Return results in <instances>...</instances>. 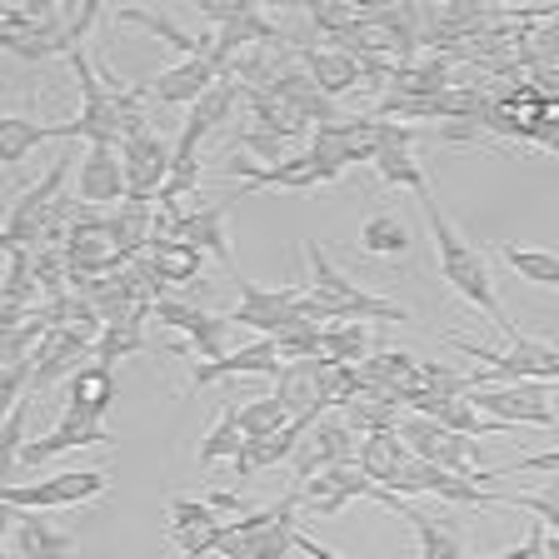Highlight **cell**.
Listing matches in <instances>:
<instances>
[{
	"label": "cell",
	"instance_id": "obj_1",
	"mask_svg": "<svg viewBox=\"0 0 559 559\" xmlns=\"http://www.w3.org/2000/svg\"><path fill=\"white\" fill-rule=\"evenodd\" d=\"M419 210H425V225H430V240H435V255H440V275L444 285H450L460 300H469L479 314H489L495 320V330L504 335V345H510L520 330H514L510 310L500 305V295H495V280H489V265H485V250H475V245L465 240V235L454 230L450 221H444L440 200L425 190V195H415Z\"/></svg>",
	"mask_w": 559,
	"mask_h": 559
},
{
	"label": "cell",
	"instance_id": "obj_2",
	"mask_svg": "<svg viewBox=\"0 0 559 559\" xmlns=\"http://www.w3.org/2000/svg\"><path fill=\"white\" fill-rule=\"evenodd\" d=\"M70 165H81V155H60V160H50V170L40 175L31 190L15 195L11 215H5V230H0V245H5V250H40V240H46V221H50V210L60 205V186H66Z\"/></svg>",
	"mask_w": 559,
	"mask_h": 559
},
{
	"label": "cell",
	"instance_id": "obj_3",
	"mask_svg": "<svg viewBox=\"0 0 559 559\" xmlns=\"http://www.w3.org/2000/svg\"><path fill=\"white\" fill-rule=\"evenodd\" d=\"M110 489V469H66V475L35 479V485H5L0 500L5 510H70V504H91Z\"/></svg>",
	"mask_w": 559,
	"mask_h": 559
},
{
	"label": "cell",
	"instance_id": "obj_4",
	"mask_svg": "<svg viewBox=\"0 0 559 559\" xmlns=\"http://www.w3.org/2000/svg\"><path fill=\"white\" fill-rule=\"evenodd\" d=\"M230 180H240V190H235L230 200H221V205H235L240 195H250V190H314V186H330V180H340L335 165L314 160L310 151L290 155V160L280 165H250V160H225L221 165Z\"/></svg>",
	"mask_w": 559,
	"mask_h": 559
},
{
	"label": "cell",
	"instance_id": "obj_5",
	"mask_svg": "<svg viewBox=\"0 0 559 559\" xmlns=\"http://www.w3.org/2000/svg\"><path fill=\"white\" fill-rule=\"evenodd\" d=\"M469 405L489 419L504 425H535V430H555V409H549V384L545 380H514V384H479L469 390Z\"/></svg>",
	"mask_w": 559,
	"mask_h": 559
},
{
	"label": "cell",
	"instance_id": "obj_6",
	"mask_svg": "<svg viewBox=\"0 0 559 559\" xmlns=\"http://www.w3.org/2000/svg\"><path fill=\"white\" fill-rule=\"evenodd\" d=\"M300 295L305 285H285V290H270V285H255V280L240 275V305L230 310V325L260 330V335L275 340L280 330H290L300 320Z\"/></svg>",
	"mask_w": 559,
	"mask_h": 559
},
{
	"label": "cell",
	"instance_id": "obj_7",
	"mask_svg": "<svg viewBox=\"0 0 559 559\" xmlns=\"http://www.w3.org/2000/svg\"><path fill=\"white\" fill-rule=\"evenodd\" d=\"M165 514H170V545L186 559L221 555V539L230 524L221 520V510L210 500H180V495H175V500L165 504Z\"/></svg>",
	"mask_w": 559,
	"mask_h": 559
},
{
	"label": "cell",
	"instance_id": "obj_8",
	"mask_svg": "<svg viewBox=\"0 0 559 559\" xmlns=\"http://www.w3.org/2000/svg\"><path fill=\"white\" fill-rule=\"evenodd\" d=\"M355 454H360V435L349 430L345 419L320 415L310 430H305V440H300L290 465H295V479H310L330 465H355Z\"/></svg>",
	"mask_w": 559,
	"mask_h": 559
},
{
	"label": "cell",
	"instance_id": "obj_9",
	"mask_svg": "<svg viewBox=\"0 0 559 559\" xmlns=\"http://www.w3.org/2000/svg\"><path fill=\"white\" fill-rule=\"evenodd\" d=\"M70 70H75V81H81V120H85V140L91 145H120V116L116 105H110V91H105L100 70H95V60L85 56V50H70Z\"/></svg>",
	"mask_w": 559,
	"mask_h": 559
},
{
	"label": "cell",
	"instance_id": "obj_10",
	"mask_svg": "<svg viewBox=\"0 0 559 559\" xmlns=\"http://www.w3.org/2000/svg\"><path fill=\"white\" fill-rule=\"evenodd\" d=\"M120 160H126V180H130V200H145L155 205L170 180V160H175V145H165L160 135H135L120 145Z\"/></svg>",
	"mask_w": 559,
	"mask_h": 559
},
{
	"label": "cell",
	"instance_id": "obj_11",
	"mask_svg": "<svg viewBox=\"0 0 559 559\" xmlns=\"http://www.w3.org/2000/svg\"><path fill=\"white\" fill-rule=\"evenodd\" d=\"M285 370V360H280V345L270 335H260V340H250V345H240V349H230L225 360H200V365H190V384L186 390H205V384H221V380H240V374H275Z\"/></svg>",
	"mask_w": 559,
	"mask_h": 559
},
{
	"label": "cell",
	"instance_id": "obj_12",
	"mask_svg": "<svg viewBox=\"0 0 559 559\" xmlns=\"http://www.w3.org/2000/svg\"><path fill=\"white\" fill-rule=\"evenodd\" d=\"M300 504H310V514L314 520H330V514H340L349 500H370V479H365V469L360 465H330V469H320V475H310V479H300Z\"/></svg>",
	"mask_w": 559,
	"mask_h": 559
},
{
	"label": "cell",
	"instance_id": "obj_13",
	"mask_svg": "<svg viewBox=\"0 0 559 559\" xmlns=\"http://www.w3.org/2000/svg\"><path fill=\"white\" fill-rule=\"evenodd\" d=\"M370 500H380L384 510H395L405 524H415V539H419V559H465V539H460V530H454L450 520H435V514H419L409 510L405 495H395V489H370Z\"/></svg>",
	"mask_w": 559,
	"mask_h": 559
},
{
	"label": "cell",
	"instance_id": "obj_14",
	"mask_svg": "<svg viewBox=\"0 0 559 559\" xmlns=\"http://www.w3.org/2000/svg\"><path fill=\"white\" fill-rule=\"evenodd\" d=\"M240 100H245V85L235 81V75H221V81H215L195 105H190L186 130H180V140H175V151H180V155H200V140H205L215 126H225V120L235 116V105H240Z\"/></svg>",
	"mask_w": 559,
	"mask_h": 559
},
{
	"label": "cell",
	"instance_id": "obj_15",
	"mask_svg": "<svg viewBox=\"0 0 559 559\" xmlns=\"http://www.w3.org/2000/svg\"><path fill=\"white\" fill-rule=\"evenodd\" d=\"M81 200L85 205H116V200H130L120 145H85V155H81Z\"/></svg>",
	"mask_w": 559,
	"mask_h": 559
},
{
	"label": "cell",
	"instance_id": "obj_16",
	"mask_svg": "<svg viewBox=\"0 0 559 559\" xmlns=\"http://www.w3.org/2000/svg\"><path fill=\"white\" fill-rule=\"evenodd\" d=\"M40 140H85V120H56V126H40V120H25V116H5L0 120V160L5 170L21 165L25 155L40 145Z\"/></svg>",
	"mask_w": 559,
	"mask_h": 559
},
{
	"label": "cell",
	"instance_id": "obj_17",
	"mask_svg": "<svg viewBox=\"0 0 559 559\" xmlns=\"http://www.w3.org/2000/svg\"><path fill=\"white\" fill-rule=\"evenodd\" d=\"M221 81V70L210 60H175L165 66L155 81H145V100H160V105H195L210 85Z\"/></svg>",
	"mask_w": 559,
	"mask_h": 559
},
{
	"label": "cell",
	"instance_id": "obj_18",
	"mask_svg": "<svg viewBox=\"0 0 559 559\" xmlns=\"http://www.w3.org/2000/svg\"><path fill=\"white\" fill-rule=\"evenodd\" d=\"M225 221H230V205H190L186 215H180V240L205 250V255H215L230 275H240V270H235V245H230Z\"/></svg>",
	"mask_w": 559,
	"mask_h": 559
},
{
	"label": "cell",
	"instance_id": "obj_19",
	"mask_svg": "<svg viewBox=\"0 0 559 559\" xmlns=\"http://www.w3.org/2000/svg\"><path fill=\"white\" fill-rule=\"evenodd\" d=\"M116 21L135 25V31H151L155 40L180 50V60H210V50H215V35H190L180 21H170V15H160V11H145V5H120Z\"/></svg>",
	"mask_w": 559,
	"mask_h": 559
},
{
	"label": "cell",
	"instance_id": "obj_20",
	"mask_svg": "<svg viewBox=\"0 0 559 559\" xmlns=\"http://www.w3.org/2000/svg\"><path fill=\"white\" fill-rule=\"evenodd\" d=\"M116 405V370L100 360L81 365V370L70 374V395H66V415L75 419H95L100 425L105 409Z\"/></svg>",
	"mask_w": 559,
	"mask_h": 559
},
{
	"label": "cell",
	"instance_id": "obj_21",
	"mask_svg": "<svg viewBox=\"0 0 559 559\" xmlns=\"http://www.w3.org/2000/svg\"><path fill=\"white\" fill-rule=\"evenodd\" d=\"M81 444H116V435L105 430V425H95V419H75V415H60L56 430H46L35 444H25L21 465H40V460H50V454H66V450H81Z\"/></svg>",
	"mask_w": 559,
	"mask_h": 559
},
{
	"label": "cell",
	"instance_id": "obj_22",
	"mask_svg": "<svg viewBox=\"0 0 559 559\" xmlns=\"http://www.w3.org/2000/svg\"><path fill=\"white\" fill-rule=\"evenodd\" d=\"M15 514V555L21 559H75V539L46 520L40 510H11Z\"/></svg>",
	"mask_w": 559,
	"mask_h": 559
},
{
	"label": "cell",
	"instance_id": "obj_23",
	"mask_svg": "<svg viewBox=\"0 0 559 559\" xmlns=\"http://www.w3.org/2000/svg\"><path fill=\"white\" fill-rule=\"evenodd\" d=\"M415 460L409 454V444L395 435H360V454H355V465L365 469V479L380 489H395V479L405 475V465Z\"/></svg>",
	"mask_w": 559,
	"mask_h": 559
},
{
	"label": "cell",
	"instance_id": "obj_24",
	"mask_svg": "<svg viewBox=\"0 0 559 559\" xmlns=\"http://www.w3.org/2000/svg\"><path fill=\"white\" fill-rule=\"evenodd\" d=\"M300 60L310 66V75H314V85L330 95V100H340V95H349L355 85L365 81L360 75V60L355 56H345V50H300Z\"/></svg>",
	"mask_w": 559,
	"mask_h": 559
},
{
	"label": "cell",
	"instance_id": "obj_25",
	"mask_svg": "<svg viewBox=\"0 0 559 559\" xmlns=\"http://www.w3.org/2000/svg\"><path fill=\"white\" fill-rule=\"evenodd\" d=\"M145 320H155V305H140L130 320H120V325H105L100 340H95V360L116 370L120 360L140 355V349H145Z\"/></svg>",
	"mask_w": 559,
	"mask_h": 559
},
{
	"label": "cell",
	"instance_id": "obj_26",
	"mask_svg": "<svg viewBox=\"0 0 559 559\" xmlns=\"http://www.w3.org/2000/svg\"><path fill=\"white\" fill-rule=\"evenodd\" d=\"M110 235H116V250L120 260H135L151 250V235H155V205H145V200H126V210H116L110 215Z\"/></svg>",
	"mask_w": 559,
	"mask_h": 559
},
{
	"label": "cell",
	"instance_id": "obj_27",
	"mask_svg": "<svg viewBox=\"0 0 559 559\" xmlns=\"http://www.w3.org/2000/svg\"><path fill=\"white\" fill-rule=\"evenodd\" d=\"M504 265L524 280V285H539V290H559V255L555 250H539V245H520V240H504L500 245Z\"/></svg>",
	"mask_w": 559,
	"mask_h": 559
},
{
	"label": "cell",
	"instance_id": "obj_28",
	"mask_svg": "<svg viewBox=\"0 0 559 559\" xmlns=\"http://www.w3.org/2000/svg\"><path fill=\"white\" fill-rule=\"evenodd\" d=\"M245 444V430H240V400H221V419H215V430L200 440L195 450V465L210 469V465H221V460H235Z\"/></svg>",
	"mask_w": 559,
	"mask_h": 559
},
{
	"label": "cell",
	"instance_id": "obj_29",
	"mask_svg": "<svg viewBox=\"0 0 559 559\" xmlns=\"http://www.w3.org/2000/svg\"><path fill=\"white\" fill-rule=\"evenodd\" d=\"M245 105H250V116H255V126H265V130H275L280 140H295V135H305V116L300 110H295L290 100H280L275 91H265V85H260V91H245Z\"/></svg>",
	"mask_w": 559,
	"mask_h": 559
},
{
	"label": "cell",
	"instance_id": "obj_30",
	"mask_svg": "<svg viewBox=\"0 0 559 559\" xmlns=\"http://www.w3.org/2000/svg\"><path fill=\"white\" fill-rule=\"evenodd\" d=\"M360 250L365 255H380V260H400L409 255V225L400 221V215H370V221L360 225Z\"/></svg>",
	"mask_w": 559,
	"mask_h": 559
},
{
	"label": "cell",
	"instance_id": "obj_31",
	"mask_svg": "<svg viewBox=\"0 0 559 559\" xmlns=\"http://www.w3.org/2000/svg\"><path fill=\"white\" fill-rule=\"evenodd\" d=\"M400 405L395 400H384V395H360V400H349L345 405V425L355 435H395L400 430Z\"/></svg>",
	"mask_w": 559,
	"mask_h": 559
},
{
	"label": "cell",
	"instance_id": "obj_32",
	"mask_svg": "<svg viewBox=\"0 0 559 559\" xmlns=\"http://www.w3.org/2000/svg\"><path fill=\"white\" fill-rule=\"evenodd\" d=\"M145 255L160 265V275L170 280V285H190V280L205 270V250H195V245H186V240H160V245H151Z\"/></svg>",
	"mask_w": 559,
	"mask_h": 559
},
{
	"label": "cell",
	"instance_id": "obj_33",
	"mask_svg": "<svg viewBox=\"0 0 559 559\" xmlns=\"http://www.w3.org/2000/svg\"><path fill=\"white\" fill-rule=\"evenodd\" d=\"M440 425H444V430H454V435H465V440H485V435H504V430H510L504 419H489V415H479V409L469 405V395H454V400H444V409H440Z\"/></svg>",
	"mask_w": 559,
	"mask_h": 559
},
{
	"label": "cell",
	"instance_id": "obj_34",
	"mask_svg": "<svg viewBox=\"0 0 559 559\" xmlns=\"http://www.w3.org/2000/svg\"><path fill=\"white\" fill-rule=\"evenodd\" d=\"M186 345L195 349L200 360H225V355H230V314L200 310L195 325L186 330Z\"/></svg>",
	"mask_w": 559,
	"mask_h": 559
},
{
	"label": "cell",
	"instance_id": "obj_35",
	"mask_svg": "<svg viewBox=\"0 0 559 559\" xmlns=\"http://www.w3.org/2000/svg\"><path fill=\"white\" fill-rule=\"evenodd\" d=\"M374 175H380V186H390V190H409V195H425V170H419V160L409 151H380L374 155V165H370Z\"/></svg>",
	"mask_w": 559,
	"mask_h": 559
},
{
	"label": "cell",
	"instance_id": "obj_36",
	"mask_svg": "<svg viewBox=\"0 0 559 559\" xmlns=\"http://www.w3.org/2000/svg\"><path fill=\"white\" fill-rule=\"evenodd\" d=\"M325 360H335V365H365V360H370V330H365L360 320L325 325Z\"/></svg>",
	"mask_w": 559,
	"mask_h": 559
},
{
	"label": "cell",
	"instance_id": "obj_37",
	"mask_svg": "<svg viewBox=\"0 0 559 559\" xmlns=\"http://www.w3.org/2000/svg\"><path fill=\"white\" fill-rule=\"evenodd\" d=\"M290 419H295V415L280 405L275 395H260V400H245V405H240V430H245V440H265V435L285 430Z\"/></svg>",
	"mask_w": 559,
	"mask_h": 559
},
{
	"label": "cell",
	"instance_id": "obj_38",
	"mask_svg": "<svg viewBox=\"0 0 559 559\" xmlns=\"http://www.w3.org/2000/svg\"><path fill=\"white\" fill-rule=\"evenodd\" d=\"M235 145H240V151H250V155H260V160H265V165L290 160V155H285V145H290V140H280L275 130L255 126V120H250V126H245L240 135H235Z\"/></svg>",
	"mask_w": 559,
	"mask_h": 559
},
{
	"label": "cell",
	"instance_id": "obj_39",
	"mask_svg": "<svg viewBox=\"0 0 559 559\" xmlns=\"http://www.w3.org/2000/svg\"><path fill=\"white\" fill-rule=\"evenodd\" d=\"M495 504H514V510H530L559 535V489H545V495H495Z\"/></svg>",
	"mask_w": 559,
	"mask_h": 559
},
{
	"label": "cell",
	"instance_id": "obj_40",
	"mask_svg": "<svg viewBox=\"0 0 559 559\" xmlns=\"http://www.w3.org/2000/svg\"><path fill=\"white\" fill-rule=\"evenodd\" d=\"M25 415H31V400L5 415V435H0V460H5V469L21 465V454H25Z\"/></svg>",
	"mask_w": 559,
	"mask_h": 559
},
{
	"label": "cell",
	"instance_id": "obj_41",
	"mask_svg": "<svg viewBox=\"0 0 559 559\" xmlns=\"http://www.w3.org/2000/svg\"><path fill=\"white\" fill-rule=\"evenodd\" d=\"M195 314H200V305H190V300H175V295H165V300H155V325H165V330H180V335H186V330L195 325Z\"/></svg>",
	"mask_w": 559,
	"mask_h": 559
},
{
	"label": "cell",
	"instance_id": "obj_42",
	"mask_svg": "<svg viewBox=\"0 0 559 559\" xmlns=\"http://www.w3.org/2000/svg\"><path fill=\"white\" fill-rule=\"evenodd\" d=\"M210 504H215L221 514H235V520H240V514H250V510H245V500H240V495H230V489H215V495H210Z\"/></svg>",
	"mask_w": 559,
	"mask_h": 559
},
{
	"label": "cell",
	"instance_id": "obj_43",
	"mask_svg": "<svg viewBox=\"0 0 559 559\" xmlns=\"http://www.w3.org/2000/svg\"><path fill=\"white\" fill-rule=\"evenodd\" d=\"M545 151H549V155H559V130H555V135H549V145H545Z\"/></svg>",
	"mask_w": 559,
	"mask_h": 559
},
{
	"label": "cell",
	"instance_id": "obj_44",
	"mask_svg": "<svg viewBox=\"0 0 559 559\" xmlns=\"http://www.w3.org/2000/svg\"><path fill=\"white\" fill-rule=\"evenodd\" d=\"M555 384H559V370H555Z\"/></svg>",
	"mask_w": 559,
	"mask_h": 559
}]
</instances>
